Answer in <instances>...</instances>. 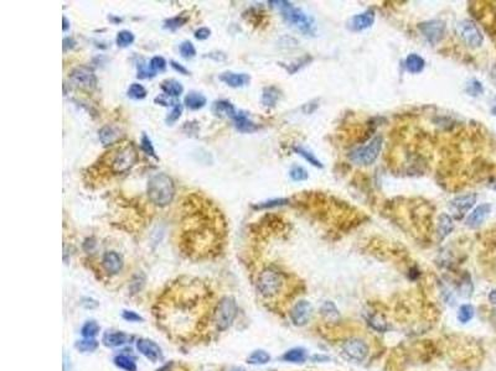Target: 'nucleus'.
<instances>
[{"label":"nucleus","mask_w":496,"mask_h":371,"mask_svg":"<svg viewBox=\"0 0 496 371\" xmlns=\"http://www.w3.org/2000/svg\"><path fill=\"white\" fill-rule=\"evenodd\" d=\"M218 303L202 283H180L160 297L155 316L166 333L189 343L209 332H216L215 314Z\"/></svg>","instance_id":"f257e3e1"},{"label":"nucleus","mask_w":496,"mask_h":371,"mask_svg":"<svg viewBox=\"0 0 496 371\" xmlns=\"http://www.w3.org/2000/svg\"><path fill=\"white\" fill-rule=\"evenodd\" d=\"M269 4H274L282 13L283 19L291 26L297 27L302 33L307 36H315L316 25L311 16L307 15L302 9L293 7V4L288 2H269Z\"/></svg>","instance_id":"f03ea898"},{"label":"nucleus","mask_w":496,"mask_h":371,"mask_svg":"<svg viewBox=\"0 0 496 371\" xmlns=\"http://www.w3.org/2000/svg\"><path fill=\"white\" fill-rule=\"evenodd\" d=\"M175 185L172 178L166 174L154 175L148 182V197L158 207H165L174 199Z\"/></svg>","instance_id":"7ed1b4c3"},{"label":"nucleus","mask_w":496,"mask_h":371,"mask_svg":"<svg viewBox=\"0 0 496 371\" xmlns=\"http://www.w3.org/2000/svg\"><path fill=\"white\" fill-rule=\"evenodd\" d=\"M284 282L282 273L273 267H267L258 275L257 291L265 298L272 299L282 292Z\"/></svg>","instance_id":"20e7f679"},{"label":"nucleus","mask_w":496,"mask_h":371,"mask_svg":"<svg viewBox=\"0 0 496 371\" xmlns=\"http://www.w3.org/2000/svg\"><path fill=\"white\" fill-rule=\"evenodd\" d=\"M384 145V138L381 135L375 137L370 143L364 146H359L354 149L353 151L348 154V158L351 162L359 166H370L377 160L380 156V152L382 150Z\"/></svg>","instance_id":"39448f33"},{"label":"nucleus","mask_w":496,"mask_h":371,"mask_svg":"<svg viewBox=\"0 0 496 371\" xmlns=\"http://www.w3.org/2000/svg\"><path fill=\"white\" fill-rule=\"evenodd\" d=\"M137 160L138 154L135 147L132 144H127V145L119 147L115 154L112 156L110 170L114 174H123V172L129 171L135 165Z\"/></svg>","instance_id":"423d86ee"},{"label":"nucleus","mask_w":496,"mask_h":371,"mask_svg":"<svg viewBox=\"0 0 496 371\" xmlns=\"http://www.w3.org/2000/svg\"><path fill=\"white\" fill-rule=\"evenodd\" d=\"M455 30L459 38H460L461 41H463L468 47L476 49V47H480L481 45H483V41H484L483 33H481V31L479 30L478 25H476L473 20H469V19L461 20L460 22L456 24Z\"/></svg>","instance_id":"0eeeda50"},{"label":"nucleus","mask_w":496,"mask_h":371,"mask_svg":"<svg viewBox=\"0 0 496 371\" xmlns=\"http://www.w3.org/2000/svg\"><path fill=\"white\" fill-rule=\"evenodd\" d=\"M236 303L232 298H222L218 303L216 314H215V330H225L231 324L236 316Z\"/></svg>","instance_id":"6e6552de"},{"label":"nucleus","mask_w":496,"mask_h":371,"mask_svg":"<svg viewBox=\"0 0 496 371\" xmlns=\"http://www.w3.org/2000/svg\"><path fill=\"white\" fill-rule=\"evenodd\" d=\"M69 78L75 87L83 90H93L97 86V77L92 69L87 66H78L70 72Z\"/></svg>","instance_id":"1a4fd4ad"},{"label":"nucleus","mask_w":496,"mask_h":371,"mask_svg":"<svg viewBox=\"0 0 496 371\" xmlns=\"http://www.w3.org/2000/svg\"><path fill=\"white\" fill-rule=\"evenodd\" d=\"M418 30L423 35V38L427 40L429 44L436 45L443 40L446 35L447 25L443 20H427V21L421 22L418 25Z\"/></svg>","instance_id":"9d476101"},{"label":"nucleus","mask_w":496,"mask_h":371,"mask_svg":"<svg viewBox=\"0 0 496 371\" xmlns=\"http://www.w3.org/2000/svg\"><path fill=\"white\" fill-rule=\"evenodd\" d=\"M342 354L354 361H362L368 354L367 344L361 339L351 338L342 344Z\"/></svg>","instance_id":"9b49d317"},{"label":"nucleus","mask_w":496,"mask_h":371,"mask_svg":"<svg viewBox=\"0 0 496 371\" xmlns=\"http://www.w3.org/2000/svg\"><path fill=\"white\" fill-rule=\"evenodd\" d=\"M476 203V194L475 193H466L463 195L455 197L454 199L450 200L449 207L452 209L453 214L456 219H460L465 215L470 209L474 207Z\"/></svg>","instance_id":"f8f14e48"},{"label":"nucleus","mask_w":496,"mask_h":371,"mask_svg":"<svg viewBox=\"0 0 496 371\" xmlns=\"http://www.w3.org/2000/svg\"><path fill=\"white\" fill-rule=\"evenodd\" d=\"M311 312H313V307H311L310 303L303 299L293 307L290 312V318L294 324L298 325V327H302V325H305L309 322Z\"/></svg>","instance_id":"ddd939ff"},{"label":"nucleus","mask_w":496,"mask_h":371,"mask_svg":"<svg viewBox=\"0 0 496 371\" xmlns=\"http://www.w3.org/2000/svg\"><path fill=\"white\" fill-rule=\"evenodd\" d=\"M375 22V11L367 10L365 13L354 15L348 21V27L353 31H364L371 27Z\"/></svg>","instance_id":"4468645a"},{"label":"nucleus","mask_w":496,"mask_h":371,"mask_svg":"<svg viewBox=\"0 0 496 371\" xmlns=\"http://www.w3.org/2000/svg\"><path fill=\"white\" fill-rule=\"evenodd\" d=\"M490 212H491V206L489 203H484V205L476 207L474 211L468 215L466 225L469 228H478V226H480L485 222L486 218L489 217Z\"/></svg>","instance_id":"2eb2a0df"},{"label":"nucleus","mask_w":496,"mask_h":371,"mask_svg":"<svg viewBox=\"0 0 496 371\" xmlns=\"http://www.w3.org/2000/svg\"><path fill=\"white\" fill-rule=\"evenodd\" d=\"M102 266L108 274L115 275L123 267V260H122L121 255L115 251H108L104 254L103 259H102Z\"/></svg>","instance_id":"dca6fc26"},{"label":"nucleus","mask_w":496,"mask_h":371,"mask_svg":"<svg viewBox=\"0 0 496 371\" xmlns=\"http://www.w3.org/2000/svg\"><path fill=\"white\" fill-rule=\"evenodd\" d=\"M220 81L226 83L232 88H240V87L247 86L251 81V77L246 73H235V72H225L220 75Z\"/></svg>","instance_id":"f3484780"},{"label":"nucleus","mask_w":496,"mask_h":371,"mask_svg":"<svg viewBox=\"0 0 496 371\" xmlns=\"http://www.w3.org/2000/svg\"><path fill=\"white\" fill-rule=\"evenodd\" d=\"M137 348L139 352L143 354V355H145L147 358L150 359L152 361H157L161 356L160 348H159L158 345L152 341L140 339V341H138L137 343Z\"/></svg>","instance_id":"a211bd4d"},{"label":"nucleus","mask_w":496,"mask_h":371,"mask_svg":"<svg viewBox=\"0 0 496 371\" xmlns=\"http://www.w3.org/2000/svg\"><path fill=\"white\" fill-rule=\"evenodd\" d=\"M232 120H234L236 129L241 132H253L258 130V126L256 124L243 112H237V114L235 115Z\"/></svg>","instance_id":"6ab92c4d"},{"label":"nucleus","mask_w":496,"mask_h":371,"mask_svg":"<svg viewBox=\"0 0 496 371\" xmlns=\"http://www.w3.org/2000/svg\"><path fill=\"white\" fill-rule=\"evenodd\" d=\"M404 66H406V70L410 73L418 75L426 67V61H424L422 56L417 55V53H410L407 56L406 61H404Z\"/></svg>","instance_id":"aec40b11"},{"label":"nucleus","mask_w":496,"mask_h":371,"mask_svg":"<svg viewBox=\"0 0 496 371\" xmlns=\"http://www.w3.org/2000/svg\"><path fill=\"white\" fill-rule=\"evenodd\" d=\"M119 137H121V134H119L118 129L112 125H106L99 130V140H101L102 145L104 146L114 144Z\"/></svg>","instance_id":"412c9836"},{"label":"nucleus","mask_w":496,"mask_h":371,"mask_svg":"<svg viewBox=\"0 0 496 371\" xmlns=\"http://www.w3.org/2000/svg\"><path fill=\"white\" fill-rule=\"evenodd\" d=\"M454 229V222H453V218L450 215H448L447 213H442L439 215V220H438V235L439 239L443 240L453 231Z\"/></svg>","instance_id":"4be33fe9"},{"label":"nucleus","mask_w":496,"mask_h":371,"mask_svg":"<svg viewBox=\"0 0 496 371\" xmlns=\"http://www.w3.org/2000/svg\"><path fill=\"white\" fill-rule=\"evenodd\" d=\"M280 98V90L274 86L266 87L262 93V104L266 108H274Z\"/></svg>","instance_id":"5701e85b"},{"label":"nucleus","mask_w":496,"mask_h":371,"mask_svg":"<svg viewBox=\"0 0 496 371\" xmlns=\"http://www.w3.org/2000/svg\"><path fill=\"white\" fill-rule=\"evenodd\" d=\"M206 102L208 100H206L205 95L197 92H190L185 97V99H184V103H185L186 108H189L190 110L201 109V108L206 106Z\"/></svg>","instance_id":"b1692460"},{"label":"nucleus","mask_w":496,"mask_h":371,"mask_svg":"<svg viewBox=\"0 0 496 371\" xmlns=\"http://www.w3.org/2000/svg\"><path fill=\"white\" fill-rule=\"evenodd\" d=\"M212 112L217 115H225V117H228L231 119H234L235 115L237 114L235 107L228 100L215 102L214 106H212Z\"/></svg>","instance_id":"393cba45"},{"label":"nucleus","mask_w":496,"mask_h":371,"mask_svg":"<svg viewBox=\"0 0 496 371\" xmlns=\"http://www.w3.org/2000/svg\"><path fill=\"white\" fill-rule=\"evenodd\" d=\"M161 89H163V92L165 93L166 95H169V97H179V95L184 92V88L183 86H181L180 82L175 81V79L164 81L163 83H161Z\"/></svg>","instance_id":"a878e982"},{"label":"nucleus","mask_w":496,"mask_h":371,"mask_svg":"<svg viewBox=\"0 0 496 371\" xmlns=\"http://www.w3.org/2000/svg\"><path fill=\"white\" fill-rule=\"evenodd\" d=\"M293 150H294V152H297L298 155H300V156L304 158L305 161H308V162L310 163V165H313L314 167H317V168H323V167H324V165H323V163L320 162V161L317 160L315 156H314L313 152L308 151V150L304 149V147L294 146Z\"/></svg>","instance_id":"bb28decb"},{"label":"nucleus","mask_w":496,"mask_h":371,"mask_svg":"<svg viewBox=\"0 0 496 371\" xmlns=\"http://www.w3.org/2000/svg\"><path fill=\"white\" fill-rule=\"evenodd\" d=\"M320 311H322V314L328 319V321L330 322L339 321L340 318L339 311H337L336 306L334 305L333 302H325L324 305L322 306V308H320Z\"/></svg>","instance_id":"cd10ccee"},{"label":"nucleus","mask_w":496,"mask_h":371,"mask_svg":"<svg viewBox=\"0 0 496 371\" xmlns=\"http://www.w3.org/2000/svg\"><path fill=\"white\" fill-rule=\"evenodd\" d=\"M188 20H189V18L186 15H184V14H181V15H177V16H174V18H170L168 20H165V22H164V29L174 31V30L179 29V27L184 26V25L188 22Z\"/></svg>","instance_id":"c85d7f7f"},{"label":"nucleus","mask_w":496,"mask_h":371,"mask_svg":"<svg viewBox=\"0 0 496 371\" xmlns=\"http://www.w3.org/2000/svg\"><path fill=\"white\" fill-rule=\"evenodd\" d=\"M283 359L290 362H303L307 359V352L304 349H300V348H296V349H291L285 353Z\"/></svg>","instance_id":"c756f323"},{"label":"nucleus","mask_w":496,"mask_h":371,"mask_svg":"<svg viewBox=\"0 0 496 371\" xmlns=\"http://www.w3.org/2000/svg\"><path fill=\"white\" fill-rule=\"evenodd\" d=\"M289 203V199L287 198H276V199H269L266 200V202H260L258 205L253 206V209H269V208H276V207L280 206H285Z\"/></svg>","instance_id":"7c9ffc66"},{"label":"nucleus","mask_w":496,"mask_h":371,"mask_svg":"<svg viewBox=\"0 0 496 371\" xmlns=\"http://www.w3.org/2000/svg\"><path fill=\"white\" fill-rule=\"evenodd\" d=\"M115 42L119 47H127L134 42V35L128 30H122L118 32Z\"/></svg>","instance_id":"2f4dec72"},{"label":"nucleus","mask_w":496,"mask_h":371,"mask_svg":"<svg viewBox=\"0 0 496 371\" xmlns=\"http://www.w3.org/2000/svg\"><path fill=\"white\" fill-rule=\"evenodd\" d=\"M289 176H290L291 180L296 181V182H302V181L308 180L309 175H308V171L304 168V167L293 166L290 168V171H289Z\"/></svg>","instance_id":"473e14b6"},{"label":"nucleus","mask_w":496,"mask_h":371,"mask_svg":"<svg viewBox=\"0 0 496 371\" xmlns=\"http://www.w3.org/2000/svg\"><path fill=\"white\" fill-rule=\"evenodd\" d=\"M127 93H128L129 98L137 99V100H139V99H144L147 97V89L139 83L130 84V87L128 88V92Z\"/></svg>","instance_id":"72a5a7b5"},{"label":"nucleus","mask_w":496,"mask_h":371,"mask_svg":"<svg viewBox=\"0 0 496 371\" xmlns=\"http://www.w3.org/2000/svg\"><path fill=\"white\" fill-rule=\"evenodd\" d=\"M473 317H474V308H473L472 305H463L459 308L458 319L461 323H468L469 321H472Z\"/></svg>","instance_id":"f704fd0d"},{"label":"nucleus","mask_w":496,"mask_h":371,"mask_svg":"<svg viewBox=\"0 0 496 371\" xmlns=\"http://www.w3.org/2000/svg\"><path fill=\"white\" fill-rule=\"evenodd\" d=\"M140 147H141V150H143V151L145 152L147 155H148V156H152L153 158H155V160H159L157 154H155V150H154V146H153V144H152V140H150L149 137L147 134H143V137H141Z\"/></svg>","instance_id":"c9c22d12"},{"label":"nucleus","mask_w":496,"mask_h":371,"mask_svg":"<svg viewBox=\"0 0 496 371\" xmlns=\"http://www.w3.org/2000/svg\"><path fill=\"white\" fill-rule=\"evenodd\" d=\"M179 50H180L181 56L184 58H192L196 56V49L190 41H184L179 47Z\"/></svg>","instance_id":"e433bc0d"},{"label":"nucleus","mask_w":496,"mask_h":371,"mask_svg":"<svg viewBox=\"0 0 496 371\" xmlns=\"http://www.w3.org/2000/svg\"><path fill=\"white\" fill-rule=\"evenodd\" d=\"M269 359H271V356H269L268 353L263 352V350H257L249 356L248 361L251 364H266V362L269 361Z\"/></svg>","instance_id":"4c0bfd02"},{"label":"nucleus","mask_w":496,"mask_h":371,"mask_svg":"<svg viewBox=\"0 0 496 371\" xmlns=\"http://www.w3.org/2000/svg\"><path fill=\"white\" fill-rule=\"evenodd\" d=\"M115 364H117L119 367H122V369H124L127 371H135L137 370L134 362L130 360L129 358H127V356L122 355V356H118V358H115Z\"/></svg>","instance_id":"58836bf2"},{"label":"nucleus","mask_w":496,"mask_h":371,"mask_svg":"<svg viewBox=\"0 0 496 371\" xmlns=\"http://www.w3.org/2000/svg\"><path fill=\"white\" fill-rule=\"evenodd\" d=\"M104 341H106V344L108 345H121L126 342V335H124L123 333H119V332L112 333V334H108V335L104 338Z\"/></svg>","instance_id":"ea45409f"},{"label":"nucleus","mask_w":496,"mask_h":371,"mask_svg":"<svg viewBox=\"0 0 496 371\" xmlns=\"http://www.w3.org/2000/svg\"><path fill=\"white\" fill-rule=\"evenodd\" d=\"M311 59L313 58H311L310 56H304V57H303L302 59H299L297 63H291L290 66H284V67H285V70H287L288 72L290 73V75H293V73H296L297 71H299L300 69H302V67H304L305 64H308L309 62H311Z\"/></svg>","instance_id":"a19ab883"},{"label":"nucleus","mask_w":496,"mask_h":371,"mask_svg":"<svg viewBox=\"0 0 496 371\" xmlns=\"http://www.w3.org/2000/svg\"><path fill=\"white\" fill-rule=\"evenodd\" d=\"M181 113H183V107H181L180 103H177L174 107H172V110L169 113V115L166 117L165 121L168 124L175 123V121L179 120V118L181 117Z\"/></svg>","instance_id":"79ce46f5"},{"label":"nucleus","mask_w":496,"mask_h":371,"mask_svg":"<svg viewBox=\"0 0 496 371\" xmlns=\"http://www.w3.org/2000/svg\"><path fill=\"white\" fill-rule=\"evenodd\" d=\"M155 76V72L152 70L150 64L139 63L138 64V78H152Z\"/></svg>","instance_id":"37998d69"},{"label":"nucleus","mask_w":496,"mask_h":371,"mask_svg":"<svg viewBox=\"0 0 496 371\" xmlns=\"http://www.w3.org/2000/svg\"><path fill=\"white\" fill-rule=\"evenodd\" d=\"M150 67L154 72H158V71H164L166 67V61L161 56H154L149 62Z\"/></svg>","instance_id":"c03bdc74"},{"label":"nucleus","mask_w":496,"mask_h":371,"mask_svg":"<svg viewBox=\"0 0 496 371\" xmlns=\"http://www.w3.org/2000/svg\"><path fill=\"white\" fill-rule=\"evenodd\" d=\"M483 86H481V83L479 81H476V79H472V81L468 83V86H466V92L469 93L470 95H478V94H481L483 93Z\"/></svg>","instance_id":"a18cd8bd"},{"label":"nucleus","mask_w":496,"mask_h":371,"mask_svg":"<svg viewBox=\"0 0 496 371\" xmlns=\"http://www.w3.org/2000/svg\"><path fill=\"white\" fill-rule=\"evenodd\" d=\"M370 324L375 328L376 330H380V332H385L387 330V323L382 319V317L380 316H373L370 318Z\"/></svg>","instance_id":"49530a36"},{"label":"nucleus","mask_w":496,"mask_h":371,"mask_svg":"<svg viewBox=\"0 0 496 371\" xmlns=\"http://www.w3.org/2000/svg\"><path fill=\"white\" fill-rule=\"evenodd\" d=\"M97 332H98V325L96 324L95 322L87 323V324L83 327V329H82V334H83L84 336H93L97 334Z\"/></svg>","instance_id":"de8ad7c7"},{"label":"nucleus","mask_w":496,"mask_h":371,"mask_svg":"<svg viewBox=\"0 0 496 371\" xmlns=\"http://www.w3.org/2000/svg\"><path fill=\"white\" fill-rule=\"evenodd\" d=\"M211 35V30L209 27H200V29L195 31V38L197 40H206Z\"/></svg>","instance_id":"09e8293b"},{"label":"nucleus","mask_w":496,"mask_h":371,"mask_svg":"<svg viewBox=\"0 0 496 371\" xmlns=\"http://www.w3.org/2000/svg\"><path fill=\"white\" fill-rule=\"evenodd\" d=\"M78 348H81L82 350H84V352H91V350H93V349H96L97 348V343H95L93 341H90V342H82L81 344L78 345Z\"/></svg>","instance_id":"8fccbe9b"},{"label":"nucleus","mask_w":496,"mask_h":371,"mask_svg":"<svg viewBox=\"0 0 496 371\" xmlns=\"http://www.w3.org/2000/svg\"><path fill=\"white\" fill-rule=\"evenodd\" d=\"M170 64H171V67H172V69H174L175 71H177V72L181 73V75H185V76H186V75H189V71L186 70L185 67H184V66H181L180 63H178L177 61H170Z\"/></svg>","instance_id":"3c124183"},{"label":"nucleus","mask_w":496,"mask_h":371,"mask_svg":"<svg viewBox=\"0 0 496 371\" xmlns=\"http://www.w3.org/2000/svg\"><path fill=\"white\" fill-rule=\"evenodd\" d=\"M76 45V41L72 38H66L64 40V51L66 52L69 49H73Z\"/></svg>","instance_id":"603ef678"},{"label":"nucleus","mask_w":496,"mask_h":371,"mask_svg":"<svg viewBox=\"0 0 496 371\" xmlns=\"http://www.w3.org/2000/svg\"><path fill=\"white\" fill-rule=\"evenodd\" d=\"M489 301L491 302L492 305H496V290L491 291V292L489 293Z\"/></svg>","instance_id":"864d4df0"},{"label":"nucleus","mask_w":496,"mask_h":371,"mask_svg":"<svg viewBox=\"0 0 496 371\" xmlns=\"http://www.w3.org/2000/svg\"><path fill=\"white\" fill-rule=\"evenodd\" d=\"M62 21H64V26H62V30L66 32V31L69 30V27H70V22H69V20H67L66 16H64V18H62Z\"/></svg>","instance_id":"5fc2aeb1"},{"label":"nucleus","mask_w":496,"mask_h":371,"mask_svg":"<svg viewBox=\"0 0 496 371\" xmlns=\"http://www.w3.org/2000/svg\"><path fill=\"white\" fill-rule=\"evenodd\" d=\"M491 113H492V114H494V115H496V106H495V107L492 108V109H491Z\"/></svg>","instance_id":"6e6d98bb"}]
</instances>
